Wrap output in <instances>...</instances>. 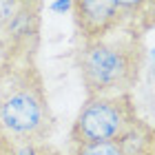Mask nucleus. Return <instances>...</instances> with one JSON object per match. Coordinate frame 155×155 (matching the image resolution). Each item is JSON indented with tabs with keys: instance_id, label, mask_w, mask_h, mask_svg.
I'll use <instances>...</instances> for the list:
<instances>
[{
	"instance_id": "20e7f679",
	"label": "nucleus",
	"mask_w": 155,
	"mask_h": 155,
	"mask_svg": "<svg viewBox=\"0 0 155 155\" xmlns=\"http://www.w3.org/2000/svg\"><path fill=\"white\" fill-rule=\"evenodd\" d=\"M42 27V2L20 0L16 16L0 33L2 62H36Z\"/></svg>"
},
{
	"instance_id": "7ed1b4c3",
	"label": "nucleus",
	"mask_w": 155,
	"mask_h": 155,
	"mask_svg": "<svg viewBox=\"0 0 155 155\" xmlns=\"http://www.w3.org/2000/svg\"><path fill=\"white\" fill-rule=\"evenodd\" d=\"M140 120L133 93L87 97L69 131L73 146L120 140Z\"/></svg>"
},
{
	"instance_id": "6e6552de",
	"label": "nucleus",
	"mask_w": 155,
	"mask_h": 155,
	"mask_svg": "<svg viewBox=\"0 0 155 155\" xmlns=\"http://www.w3.org/2000/svg\"><path fill=\"white\" fill-rule=\"evenodd\" d=\"M18 5H20V0H0V33L7 29V25L16 16Z\"/></svg>"
},
{
	"instance_id": "f257e3e1",
	"label": "nucleus",
	"mask_w": 155,
	"mask_h": 155,
	"mask_svg": "<svg viewBox=\"0 0 155 155\" xmlns=\"http://www.w3.org/2000/svg\"><path fill=\"white\" fill-rule=\"evenodd\" d=\"M53 111L36 62H0V135L36 146L53 133Z\"/></svg>"
},
{
	"instance_id": "0eeeda50",
	"label": "nucleus",
	"mask_w": 155,
	"mask_h": 155,
	"mask_svg": "<svg viewBox=\"0 0 155 155\" xmlns=\"http://www.w3.org/2000/svg\"><path fill=\"white\" fill-rule=\"evenodd\" d=\"M75 155H129V153H126V149L122 146L120 140H113V142L75 146Z\"/></svg>"
},
{
	"instance_id": "f03ea898",
	"label": "nucleus",
	"mask_w": 155,
	"mask_h": 155,
	"mask_svg": "<svg viewBox=\"0 0 155 155\" xmlns=\"http://www.w3.org/2000/svg\"><path fill=\"white\" fill-rule=\"evenodd\" d=\"M78 71L87 97L133 93L146 71V47L142 36L126 33L97 42H82Z\"/></svg>"
},
{
	"instance_id": "1a4fd4ad",
	"label": "nucleus",
	"mask_w": 155,
	"mask_h": 155,
	"mask_svg": "<svg viewBox=\"0 0 155 155\" xmlns=\"http://www.w3.org/2000/svg\"><path fill=\"white\" fill-rule=\"evenodd\" d=\"M144 84H149V87L155 89V67L149 69V73H146V82H144Z\"/></svg>"
},
{
	"instance_id": "423d86ee",
	"label": "nucleus",
	"mask_w": 155,
	"mask_h": 155,
	"mask_svg": "<svg viewBox=\"0 0 155 155\" xmlns=\"http://www.w3.org/2000/svg\"><path fill=\"white\" fill-rule=\"evenodd\" d=\"M133 100H135V107H137V113L142 111L146 117H142L144 122H149L151 126H155V89L149 87V84H142L135 89L133 93Z\"/></svg>"
},
{
	"instance_id": "39448f33",
	"label": "nucleus",
	"mask_w": 155,
	"mask_h": 155,
	"mask_svg": "<svg viewBox=\"0 0 155 155\" xmlns=\"http://www.w3.org/2000/svg\"><path fill=\"white\" fill-rule=\"evenodd\" d=\"M71 9L82 42L111 38L124 25L117 0H75Z\"/></svg>"
}]
</instances>
